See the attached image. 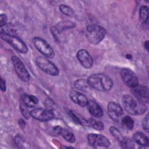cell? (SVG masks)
<instances>
[{"mask_svg":"<svg viewBox=\"0 0 149 149\" xmlns=\"http://www.w3.org/2000/svg\"><path fill=\"white\" fill-rule=\"evenodd\" d=\"M120 146L122 148H134V142L133 140L128 137H122L120 141Z\"/></svg>","mask_w":149,"mask_h":149,"instance_id":"obj_25","label":"cell"},{"mask_svg":"<svg viewBox=\"0 0 149 149\" xmlns=\"http://www.w3.org/2000/svg\"><path fill=\"white\" fill-rule=\"evenodd\" d=\"M122 102L123 109L130 115H142L147 110V107L144 102L129 94H125L123 96Z\"/></svg>","mask_w":149,"mask_h":149,"instance_id":"obj_1","label":"cell"},{"mask_svg":"<svg viewBox=\"0 0 149 149\" xmlns=\"http://www.w3.org/2000/svg\"><path fill=\"white\" fill-rule=\"evenodd\" d=\"M74 26H75V24H74V23L70 21H64V22L58 23L55 26V28L58 33H61V31L65 30L72 29Z\"/></svg>","mask_w":149,"mask_h":149,"instance_id":"obj_22","label":"cell"},{"mask_svg":"<svg viewBox=\"0 0 149 149\" xmlns=\"http://www.w3.org/2000/svg\"><path fill=\"white\" fill-rule=\"evenodd\" d=\"M29 108L22 101L20 104V109L22 115L26 118L29 119L31 116V111L29 110Z\"/></svg>","mask_w":149,"mask_h":149,"instance_id":"obj_28","label":"cell"},{"mask_svg":"<svg viewBox=\"0 0 149 149\" xmlns=\"http://www.w3.org/2000/svg\"><path fill=\"white\" fill-rule=\"evenodd\" d=\"M120 76L125 84L131 88L139 84L137 77L136 74L129 69H122L120 72Z\"/></svg>","mask_w":149,"mask_h":149,"instance_id":"obj_10","label":"cell"},{"mask_svg":"<svg viewBox=\"0 0 149 149\" xmlns=\"http://www.w3.org/2000/svg\"><path fill=\"white\" fill-rule=\"evenodd\" d=\"M62 127H60L59 126H56L55 127H54V132L57 134H60V133L61 132V130H62Z\"/></svg>","mask_w":149,"mask_h":149,"instance_id":"obj_35","label":"cell"},{"mask_svg":"<svg viewBox=\"0 0 149 149\" xmlns=\"http://www.w3.org/2000/svg\"><path fill=\"white\" fill-rule=\"evenodd\" d=\"M132 92L137 100L142 102L148 103V88L147 86L137 85L132 88Z\"/></svg>","mask_w":149,"mask_h":149,"instance_id":"obj_12","label":"cell"},{"mask_svg":"<svg viewBox=\"0 0 149 149\" xmlns=\"http://www.w3.org/2000/svg\"><path fill=\"white\" fill-rule=\"evenodd\" d=\"M59 8L60 11L66 16H68L69 17H72L74 15L73 9L65 4L60 5Z\"/></svg>","mask_w":149,"mask_h":149,"instance_id":"obj_27","label":"cell"},{"mask_svg":"<svg viewBox=\"0 0 149 149\" xmlns=\"http://www.w3.org/2000/svg\"><path fill=\"white\" fill-rule=\"evenodd\" d=\"M11 60L17 76L23 81H28L30 80V76L21 59L17 56L13 55L12 56Z\"/></svg>","mask_w":149,"mask_h":149,"instance_id":"obj_7","label":"cell"},{"mask_svg":"<svg viewBox=\"0 0 149 149\" xmlns=\"http://www.w3.org/2000/svg\"><path fill=\"white\" fill-rule=\"evenodd\" d=\"M37 66L45 73L51 76H57L59 72L56 66L47 58L38 56L36 59Z\"/></svg>","mask_w":149,"mask_h":149,"instance_id":"obj_4","label":"cell"},{"mask_svg":"<svg viewBox=\"0 0 149 149\" xmlns=\"http://www.w3.org/2000/svg\"><path fill=\"white\" fill-rule=\"evenodd\" d=\"M77 58L81 66L86 69H90L93 64V60L89 52L84 49L79 50L76 54Z\"/></svg>","mask_w":149,"mask_h":149,"instance_id":"obj_13","label":"cell"},{"mask_svg":"<svg viewBox=\"0 0 149 149\" xmlns=\"http://www.w3.org/2000/svg\"><path fill=\"white\" fill-rule=\"evenodd\" d=\"M87 123L88 125L94 129L98 130H102L104 129V126L102 122L99 120H97L93 118L88 119L87 120Z\"/></svg>","mask_w":149,"mask_h":149,"instance_id":"obj_26","label":"cell"},{"mask_svg":"<svg viewBox=\"0 0 149 149\" xmlns=\"http://www.w3.org/2000/svg\"><path fill=\"white\" fill-rule=\"evenodd\" d=\"M109 132H110L111 134L118 141H120L121 140V139L123 137L122 136V134L119 132V130L117 128H116L113 126H111L109 127Z\"/></svg>","mask_w":149,"mask_h":149,"instance_id":"obj_29","label":"cell"},{"mask_svg":"<svg viewBox=\"0 0 149 149\" xmlns=\"http://www.w3.org/2000/svg\"><path fill=\"white\" fill-rule=\"evenodd\" d=\"M0 36L3 41L9 44L18 52L22 54H26L28 52V48L26 44L17 36H10L1 33Z\"/></svg>","mask_w":149,"mask_h":149,"instance_id":"obj_6","label":"cell"},{"mask_svg":"<svg viewBox=\"0 0 149 149\" xmlns=\"http://www.w3.org/2000/svg\"><path fill=\"white\" fill-rule=\"evenodd\" d=\"M133 140L138 145L141 146H148V138L143 133L140 132H137L133 134Z\"/></svg>","mask_w":149,"mask_h":149,"instance_id":"obj_17","label":"cell"},{"mask_svg":"<svg viewBox=\"0 0 149 149\" xmlns=\"http://www.w3.org/2000/svg\"><path fill=\"white\" fill-rule=\"evenodd\" d=\"M15 142L18 146L20 145H22L23 140H22V137L19 134H17V136L15 137Z\"/></svg>","mask_w":149,"mask_h":149,"instance_id":"obj_34","label":"cell"},{"mask_svg":"<svg viewBox=\"0 0 149 149\" xmlns=\"http://www.w3.org/2000/svg\"><path fill=\"white\" fill-rule=\"evenodd\" d=\"M107 108L109 117L115 122H120L124 113L121 106L115 102L111 101L108 104Z\"/></svg>","mask_w":149,"mask_h":149,"instance_id":"obj_11","label":"cell"},{"mask_svg":"<svg viewBox=\"0 0 149 149\" xmlns=\"http://www.w3.org/2000/svg\"><path fill=\"white\" fill-rule=\"evenodd\" d=\"M87 81L91 88L100 91H109L113 86L112 80L104 74H93L87 78Z\"/></svg>","mask_w":149,"mask_h":149,"instance_id":"obj_2","label":"cell"},{"mask_svg":"<svg viewBox=\"0 0 149 149\" xmlns=\"http://www.w3.org/2000/svg\"><path fill=\"white\" fill-rule=\"evenodd\" d=\"M33 43L35 48L42 55L48 58H52L55 56V52L52 47L44 39L35 37L33 39Z\"/></svg>","mask_w":149,"mask_h":149,"instance_id":"obj_5","label":"cell"},{"mask_svg":"<svg viewBox=\"0 0 149 149\" xmlns=\"http://www.w3.org/2000/svg\"><path fill=\"white\" fill-rule=\"evenodd\" d=\"M7 22V16L5 14L2 13L0 15V27L5 25Z\"/></svg>","mask_w":149,"mask_h":149,"instance_id":"obj_32","label":"cell"},{"mask_svg":"<svg viewBox=\"0 0 149 149\" xmlns=\"http://www.w3.org/2000/svg\"><path fill=\"white\" fill-rule=\"evenodd\" d=\"M105 29L99 25L91 24L87 26L86 35L87 40L92 44H99L106 35Z\"/></svg>","mask_w":149,"mask_h":149,"instance_id":"obj_3","label":"cell"},{"mask_svg":"<svg viewBox=\"0 0 149 149\" xmlns=\"http://www.w3.org/2000/svg\"><path fill=\"white\" fill-rule=\"evenodd\" d=\"M59 135H61L69 143H73L76 141V137L70 131L66 129L62 128Z\"/></svg>","mask_w":149,"mask_h":149,"instance_id":"obj_24","label":"cell"},{"mask_svg":"<svg viewBox=\"0 0 149 149\" xmlns=\"http://www.w3.org/2000/svg\"><path fill=\"white\" fill-rule=\"evenodd\" d=\"M122 126L127 130H132L134 127V120L129 116H123L120 121Z\"/></svg>","mask_w":149,"mask_h":149,"instance_id":"obj_21","label":"cell"},{"mask_svg":"<svg viewBox=\"0 0 149 149\" xmlns=\"http://www.w3.org/2000/svg\"><path fill=\"white\" fill-rule=\"evenodd\" d=\"M139 19L142 22V27L144 29L148 28V8L146 6H142L139 10Z\"/></svg>","mask_w":149,"mask_h":149,"instance_id":"obj_16","label":"cell"},{"mask_svg":"<svg viewBox=\"0 0 149 149\" xmlns=\"http://www.w3.org/2000/svg\"><path fill=\"white\" fill-rule=\"evenodd\" d=\"M87 137L88 144L94 148H97L98 147H107L110 145L108 139L102 134L90 133Z\"/></svg>","mask_w":149,"mask_h":149,"instance_id":"obj_8","label":"cell"},{"mask_svg":"<svg viewBox=\"0 0 149 149\" xmlns=\"http://www.w3.org/2000/svg\"><path fill=\"white\" fill-rule=\"evenodd\" d=\"M74 86L76 88L83 91H88L91 87L87 80L79 79L74 82Z\"/></svg>","mask_w":149,"mask_h":149,"instance_id":"obj_23","label":"cell"},{"mask_svg":"<svg viewBox=\"0 0 149 149\" xmlns=\"http://www.w3.org/2000/svg\"><path fill=\"white\" fill-rule=\"evenodd\" d=\"M67 112H68V115H69V116L76 123L81 125H83V126L88 125L87 120H86L85 119H84L82 116H81L80 115H79L75 111H73L72 110H68L67 111Z\"/></svg>","mask_w":149,"mask_h":149,"instance_id":"obj_20","label":"cell"},{"mask_svg":"<svg viewBox=\"0 0 149 149\" xmlns=\"http://www.w3.org/2000/svg\"><path fill=\"white\" fill-rule=\"evenodd\" d=\"M44 104H45V106L46 107L47 109L52 111L54 104V102H53L51 99H49V98H47V99L45 100Z\"/></svg>","mask_w":149,"mask_h":149,"instance_id":"obj_31","label":"cell"},{"mask_svg":"<svg viewBox=\"0 0 149 149\" xmlns=\"http://www.w3.org/2000/svg\"><path fill=\"white\" fill-rule=\"evenodd\" d=\"M148 46H149V44H148V41H146L144 44V48L146 49V50L147 51H148Z\"/></svg>","mask_w":149,"mask_h":149,"instance_id":"obj_36","label":"cell"},{"mask_svg":"<svg viewBox=\"0 0 149 149\" xmlns=\"http://www.w3.org/2000/svg\"><path fill=\"white\" fill-rule=\"evenodd\" d=\"M0 87H1V90L3 91V92H5L6 91V81L5 80L2 79V77L1 78V80H0Z\"/></svg>","mask_w":149,"mask_h":149,"instance_id":"obj_33","label":"cell"},{"mask_svg":"<svg viewBox=\"0 0 149 149\" xmlns=\"http://www.w3.org/2000/svg\"><path fill=\"white\" fill-rule=\"evenodd\" d=\"M69 97L70 100L75 104L81 106L85 107L87 105L88 100L85 95L75 90H72L69 92Z\"/></svg>","mask_w":149,"mask_h":149,"instance_id":"obj_14","label":"cell"},{"mask_svg":"<svg viewBox=\"0 0 149 149\" xmlns=\"http://www.w3.org/2000/svg\"><path fill=\"white\" fill-rule=\"evenodd\" d=\"M142 126H143V129L147 132H148L149 130V128H148V116L146 115L142 122Z\"/></svg>","mask_w":149,"mask_h":149,"instance_id":"obj_30","label":"cell"},{"mask_svg":"<svg viewBox=\"0 0 149 149\" xmlns=\"http://www.w3.org/2000/svg\"><path fill=\"white\" fill-rule=\"evenodd\" d=\"M31 116L38 120L47 122L52 119L55 115L51 110L37 108L31 111Z\"/></svg>","mask_w":149,"mask_h":149,"instance_id":"obj_9","label":"cell"},{"mask_svg":"<svg viewBox=\"0 0 149 149\" xmlns=\"http://www.w3.org/2000/svg\"><path fill=\"white\" fill-rule=\"evenodd\" d=\"M0 31L1 33H3L8 36H17L16 29L10 23H7L5 25L0 27Z\"/></svg>","mask_w":149,"mask_h":149,"instance_id":"obj_19","label":"cell"},{"mask_svg":"<svg viewBox=\"0 0 149 149\" xmlns=\"http://www.w3.org/2000/svg\"><path fill=\"white\" fill-rule=\"evenodd\" d=\"M22 101L28 107L33 108L37 105L38 100L34 95L24 94L22 96Z\"/></svg>","mask_w":149,"mask_h":149,"instance_id":"obj_18","label":"cell"},{"mask_svg":"<svg viewBox=\"0 0 149 149\" xmlns=\"http://www.w3.org/2000/svg\"><path fill=\"white\" fill-rule=\"evenodd\" d=\"M87 107L90 113L95 117L101 118L103 115V110L98 104L94 101H88Z\"/></svg>","mask_w":149,"mask_h":149,"instance_id":"obj_15","label":"cell"}]
</instances>
